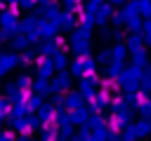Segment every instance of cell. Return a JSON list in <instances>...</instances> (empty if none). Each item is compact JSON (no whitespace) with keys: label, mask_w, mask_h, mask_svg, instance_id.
<instances>
[{"label":"cell","mask_w":151,"mask_h":141,"mask_svg":"<svg viewBox=\"0 0 151 141\" xmlns=\"http://www.w3.org/2000/svg\"><path fill=\"white\" fill-rule=\"evenodd\" d=\"M66 45H68V49L73 52V56H78V59L92 56V35L85 33V31H80V28H76V31L68 33Z\"/></svg>","instance_id":"6da1fadb"},{"label":"cell","mask_w":151,"mask_h":141,"mask_svg":"<svg viewBox=\"0 0 151 141\" xmlns=\"http://www.w3.org/2000/svg\"><path fill=\"white\" fill-rule=\"evenodd\" d=\"M0 31H5L7 38L19 33V7H5L0 12Z\"/></svg>","instance_id":"7a4b0ae2"},{"label":"cell","mask_w":151,"mask_h":141,"mask_svg":"<svg viewBox=\"0 0 151 141\" xmlns=\"http://www.w3.org/2000/svg\"><path fill=\"white\" fill-rule=\"evenodd\" d=\"M116 80H118V85L125 87L127 92H134V89L139 87V80H142V68H137V66H127V68L120 70V75H118Z\"/></svg>","instance_id":"3957f363"},{"label":"cell","mask_w":151,"mask_h":141,"mask_svg":"<svg viewBox=\"0 0 151 141\" xmlns=\"http://www.w3.org/2000/svg\"><path fill=\"white\" fill-rule=\"evenodd\" d=\"M66 89H71V75L68 70H57L50 78V94H61Z\"/></svg>","instance_id":"277c9868"},{"label":"cell","mask_w":151,"mask_h":141,"mask_svg":"<svg viewBox=\"0 0 151 141\" xmlns=\"http://www.w3.org/2000/svg\"><path fill=\"white\" fill-rule=\"evenodd\" d=\"M64 47H66V38L57 35V38H52V40H42V42L38 45V52H40V56H54V54L61 52Z\"/></svg>","instance_id":"5b68a950"},{"label":"cell","mask_w":151,"mask_h":141,"mask_svg":"<svg viewBox=\"0 0 151 141\" xmlns=\"http://www.w3.org/2000/svg\"><path fill=\"white\" fill-rule=\"evenodd\" d=\"M19 66V54L17 52H12V49H5V52H0V78H5L12 68H17Z\"/></svg>","instance_id":"8992f818"},{"label":"cell","mask_w":151,"mask_h":141,"mask_svg":"<svg viewBox=\"0 0 151 141\" xmlns=\"http://www.w3.org/2000/svg\"><path fill=\"white\" fill-rule=\"evenodd\" d=\"M40 24H42V19H40V14L35 12H31V14H26L24 19H19V33H38V28H40Z\"/></svg>","instance_id":"52a82bcc"},{"label":"cell","mask_w":151,"mask_h":141,"mask_svg":"<svg viewBox=\"0 0 151 141\" xmlns=\"http://www.w3.org/2000/svg\"><path fill=\"white\" fill-rule=\"evenodd\" d=\"M35 73H38V78H42V80H50V78L54 75L52 59H50V56H38V59H35Z\"/></svg>","instance_id":"ba28073f"},{"label":"cell","mask_w":151,"mask_h":141,"mask_svg":"<svg viewBox=\"0 0 151 141\" xmlns=\"http://www.w3.org/2000/svg\"><path fill=\"white\" fill-rule=\"evenodd\" d=\"M38 14H40V19L57 24V19H59V14H61V7H59V2H45V5H40Z\"/></svg>","instance_id":"9c48e42d"},{"label":"cell","mask_w":151,"mask_h":141,"mask_svg":"<svg viewBox=\"0 0 151 141\" xmlns=\"http://www.w3.org/2000/svg\"><path fill=\"white\" fill-rule=\"evenodd\" d=\"M113 12H116V7H111L109 2H101V5L97 7V12H94V21H97V26H99V28H101V26H106V24L111 21Z\"/></svg>","instance_id":"30bf717a"},{"label":"cell","mask_w":151,"mask_h":141,"mask_svg":"<svg viewBox=\"0 0 151 141\" xmlns=\"http://www.w3.org/2000/svg\"><path fill=\"white\" fill-rule=\"evenodd\" d=\"M94 85H97V75L94 73H90V75H83L80 78V96L83 99H92L94 96Z\"/></svg>","instance_id":"8fae6325"},{"label":"cell","mask_w":151,"mask_h":141,"mask_svg":"<svg viewBox=\"0 0 151 141\" xmlns=\"http://www.w3.org/2000/svg\"><path fill=\"white\" fill-rule=\"evenodd\" d=\"M57 26H59V31L71 33V31L78 28V16H76V14H68V12H61L59 19H57Z\"/></svg>","instance_id":"7c38bea8"},{"label":"cell","mask_w":151,"mask_h":141,"mask_svg":"<svg viewBox=\"0 0 151 141\" xmlns=\"http://www.w3.org/2000/svg\"><path fill=\"white\" fill-rule=\"evenodd\" d=\"M38 35H40V40H52V38L59 35V26H57L54 21H45V19H42V24H40V28H38Z\"/></svg>","instance_id":"4fadbf2b"},{"label":"cell","mask_w":151,"mask_h":141,"mask_svg":"<svg viewBox=\"0 0 151 141\" xmlns=\"http://www.w3.org/2000/svg\"><path fill=\"white\" fill-rule=\"evenodd\" d=\"M123 45H125V49L132 54V52H139V49H144V38H142V33H127Z\"/></svg>","instance_id":"5bb4252c"},{"label":"cell","mask_w":151,"mask_h":141,"mask_svg":"<svg viewBox=\"0 0 151 141\" xmlns=\"http://www.w3.org/2000/svg\"><path fill=\"white\" fill-rule=\"evenodd\" d=\"M9 45H12V52H24V49H31V45H28V40H26V35L24 33H17V35H12L9 38Z\"/></svg>","instance_id":"9a60e30c"},{"label":"cell","mask_w":151,"mask_h":141,"mask_svg":"<svg viewBox=\"0 0 151 141\" xmlns=\"http://www.w3.org/2000/svg\"><path fill=\"white\" fill-rule=\"evenodd\" d=\"M94 26H97V21H94V14H85V12H80V19H78V28L92 35V28H94Z\"/></svg>","instance_id":"2e32d148"},{"label":"cell","mask_w":151,"mask_h":141,"mask_svg":"<svg viewBox=\"0 0 151 141\" xmlns=\"http://www.w3.org/2000/svg\"><path fill=\"white\" fill-rule=\"evenodd\" d=\"M109 52H111V61H116V63H125V59H127V49H125L123 42H116Z\"/></svg>","instance_id":"e0dca14e"},{"label":"cell","mask_w":151,"mask_h":141,"mask_svg":"<svg viewBox=\"0 0 151 141\" xmlns=\"http://www.w3.org/2000/svg\"><path fill=\"white\" fill-rule=\"evenodd\" d=\"M132 66H137V68H146V66H151V61H149V52L146 49H139V52H132Z\"/></svg>","instance_id":"ac0fdd59"},{"label":"cell","mask_w":151,"mask_h":141,"mask_svg":"<svg viewBox=\"0 0 151 141\" xmlns=\"http://www.w3.org/2000/svg\"><path fill=\"white\" fill-rule=\"evenodd\" d=\"M52 59V66H54V70H66L68 68V54L61 49V52H57L54 56H50Z\"/></svg>","instance_id":"d6986e66"},{"label":"cell","mask_w":151,"mask_h":141,"mask_svg":"<svg viewBox=\"0 0 151 141\" xmlns=\"http://www.w3.org/2000/svg\"><path fill=\"white\" fill-rule=\"evenodd\" d=\"M66 70H68V75H71V78H83V75H85V68H83V59H78V56H76V59H71Z\"/></svg>","instance_id":"ffe728a7"},{"label":"cell","mask_w":151,"mask_h":141,"mask_svg":"<svg viewBox=\"0 0 151 141\" xmlns=\"http://www.w3.org/2000/svg\"><path fill=\"white\" fill-rule=\"evenodd\" d=\"M139 89H142V94H144V96H146V94H151V66H146V68L142 70Z\"/></svg>","instance_id":"44dd1931"},{"label":"cell","mask_w":151,"mask_h":141,"mask_svg":"<svg viewBox=\"0 0 151 141\" xmlns=\"http://www.w3.org/2000/svg\"><path fill=\"white\" fill-rule=\"evenodd\" d=\"M59 7H61V12L76 14V12H80V9H83V0H61V2H59Z\"/></svg>","instance_id":"7402d4cb"},{"label":"cell","mask_w":151,"mask_h":141,"mask_svg":"<svg viewBox=\"0 0 151 141\" xmlns=\"http://www.w3.org/2000/svg\"><path fill=\"white\" fill-rule=\"evenodd\" d=\"M31 87L35 89V94H38V96H42V94H50V80H42V78H35V80L31 82Z\"/></svg>","instance_id":"603a6c76"},{"label":"cell","mask_w":151,"mask_h":141,"mask_svg":"<svg viewBox=\"0 0 151 141\" xmlns=\"http://www.w3.org/2000/svg\"><path fill=\"white\" fill-rule=\"evenodd\" d=\"M104 106H109V92H97L92 96V110H99Z\"/></svg>","instance_id":"cb8c5ba5"},{"label":"cell","mask_w":151,"mask_h":141,"mask_svg":"<svg viewBox=\"0 0 151 141\" xmlns=\"http://www.w3.org/2000/svg\"><path fill=\"white\" fill-rule=\"evenodd\" d=\"M142 24H144L142 16H130L127 24H125V31L127 33H142Z\"/></svg>","instance_id":"d4e9b609"},{"label":"cell","mask_w":151,"mask_h":141,"mask_svg":"<svg viewBox=\"0 0 151 141\" xmlns=\"http://www.w3.org/2000/svg\"><path fill=\"white\" fill-rule=\"evenodd\" d=\"M64 99H66V106L73 108V110H76V108H83V96H80L78 92H68Z\"/></svg>","instance_id":"484cf974"},{"label":"cell","mask_w":151,"mask_h":141,"mask_svg":"<svg viewBox=\"0 0 151 141\" xmlns=\"http://www.w3.org/2000/svg\"><path fill=\"white\" fill-rule=\"evenodd\" d=\"M35 52L33 49H24L21 54H19V66H31V63H35Z\"/></svg>","instance_id":"4316f807"},{"label":"cell","mask_w":151,"mask_h":141,"mask_svg":"<svg viewBox=\"0 0 151 141\" xmlns=\"http://www.w3.org/2000/svg\"><path fill=\"white\" fill-rule=\"evenodd\" d=\"M31 82H33V80H31V75H28V73H21V75L14 80V85H17V89H19V92L31 89Z\"/></svg>","instance_id":"83f0119b"},{"label":"cell","mask_w":151,"mask_h":141,"mask_svg":"<svg viewBox=\"0 0 151 141\" xmlns=\"http://www.w3.org/2000/svg\"><path fill=\"white\" fill-rule=\"evenodd\" d=\"M125 68V63H116V61H111L109 66H106V78H111V80H116L118 75H120V70Z\"/></svg>","instance_id":"f1b7e54d"},{"label":"cell","mask_w":151,"mask_h":141,"mask_svg":"<svg viewBox=\"0 0 151 141\" xmlns=\"http://www.w3.org/2000/svg\"><path fill=\"white\" fill-rule=\"evenodd\" d=\"M52 115H54V106H40L38 108V120H42V122H47V120H52Z\"/></svg>","instance_id":"f546056e"},{"label":"cell","mask_w":151,"mask_h":141,"mask_svg":"<svg viewBox=\"0 0 151 141\" xmlns=\"http://www.w3.org/2000/svg\"><path fill=\"white\" fill-rule=\"evenodd\" d=\"M137 14H139L142 19H151V2L137 0Z\"/></svg>","instance_id":"4dcf8cb0"},{"label":"cell","mask_w":151,"mask_h":141,"mask_svg":"<svg viewBox=\"0 0 151 141\" xmlns=\"http://www.w3.org/2000/svg\"><path fill=\"white\" fill-rule=\"evenodd\" d=\"M94 61H97V66H109L111 63V52L104 47V49H99V54L94 56Z\"/></svg>","instance_id":"1f68e13d"},{"label":"cell","mask_w":151,"mask_h":141,"mask_svg":"<svg viewBox=\"0 0 151 141\" xmlns=\"http://www.w3.org/2000/svg\"><path fill=\"white\" fill-rule=\"evenodd\" d=\"M68 115H71V122H83V125L87 122V110H85V108H76V110L68 113Z\"/></svg>","instance_id":"d6a6232c"},{"label":"cell","mask_w":151,"mask_h":141,"mask_svg":"<svg viewBox=\"0 0 151 141\" xmlns=\"http://www.w3.org/2000/svg\"><path fill=\"white\" fill-rule=\"evenodd\" d=\"M142 38H144V45L151 47V19H144V24H142Z\"/></svg>","instance_id":"836d02e7"},{"label":"cell","mask_w":151,"mask_h":141,"mask_svg":"<svg viewBox=\"0 0 151 141\" xmlns=\"http://www.w3.org/2000/svg\"><path fill=\"white\" fill-rule=\"evenodd\" d=\"M83 68H85V75L94 73V70H97V61H94V56H83Z\"/></svg>","instance_id":"e575fe53"},{"label":"cell","mask_w":151,"mask_h":141,"mask_svg":"<svg viewBox=\"0 0 151 141\" xmlns=\"http://www.w3.org/2000/svg\"><path fill=\"white\" fill-rule=\"evenodd\" d=\"M139 110H142V115H144V118H151V101H149L144 94L139 96Z\"/></svg>","instance_id":"d590c367"},{"label":"cell","mask_w":151,"mask_h":141,"mask_svg":"<svg viewBox=\"0 0 151 141\" xmlns=\"http://www.w3.org/2000/svg\"><path fill=\"white\" fill-rule=\"evenodd\" d=\"M134 132H137V136H139V134H149V132H151V122H149V120L137 122V125H134Z\"/></svg>","instance_id":"8d00e7d4"},{"label":"cell","mask_w":151,"mask_h":141,"mask_svg":"<svg viewBox=\"0 0 151 141\" xmlns=\"http://www.w3.org/2000/svg\"><path fill=\"white\" fill-rule=\"evenodd\" d=\"M125 28H111V38L116 40V42H125Z\"/></svg>","instance_id":"74e56055"},{"label":"cell","mask_w":151,"mask_h":141,"mask_svg":"<svg viewBox=\"0 0 151 141\" xmlns=\"http://www.w3.org/2000/svg\"><path fill=\"white\" fill-rule=\"evenodd\" d=\"M35 5H38V0H19V9H26V12H31Z\"/></svg>","instance_id":"f35d334b"},{"label":"cell","mask_w":151,"mask_h":141,"mask_svg":"<svg viewBox=\"0 0 151 141\" xmlns=\"http://www.w3.org/2000/svg\"><path fill=\"white\" fill-rule=\"evenodd\" d=\"M26 40H28L31 47H33V45H40V35H38V33H26Z\"/></svg>","instance_id":"ab89813d"},{"label":"cell","mask_w":151,"mask_h":141,"mask_svg":"<svg viewBox=\"0 0 151 141\" xmlns=\"http://www.w3.org/2000/svg\"><path fill=\"white\" fill-rule=\"evenodd\" d=\"M113 87H116V82H113V80H111V78H109V80H106V78H104V80H101V92H111V89H113Z\"/></svg>","instance_id":"60d3db41"},{"label":"cell","mask_w":151,"mask_h":141,"mask_svg":"<svg viewBox=\"0 0 151 141\" xmlns=\"http://www.w3.org/2000/svg\"><path fill=\"white\" fill-rule=\"evenodd\" d=\"M5 92H7V96L12 99V96H14L19 89H17V85H14V82H7V85H5Z\"/></svg>","instance_id":"b9f144b4"},{"label":"cell","mask_w":151,"mask_h":141,"mask_svg":"<svg viewBox=\"0 0 151 141\" xmlns=\"http://www.w3.org/2000/svg\"><path fill=\"white\" fill-rule=\"evenodd\" d=\"M123 139H125V141H132V139H137V132H134V127H127V129H125V134H123Z\"/></svg>","instance_id":"7bdbcfd3"},{"label":"cell","mask_w":151,"mask_h":141,"mask_svg":"<svg viewBox=\"0 0 151 141\" xmlns=\"http://www.w3.org/2000/svg\"><path fill=\"white\" fill-rule=\"evenodd\" d=\"M7 110H9V101H7V99H2V96H0V118H2V115H5V113H7Z\"/></svg>","instance_id":"ee69618b"},{"label":"cell","mask_w":151,"mask_h":141,"mask_svg":"<svg viewBox=\"0 0 151 141\" xmlns=\"http://www.w3.org/2000/svg\"><path fill=\"white\" fill-rule=\"evenodd\" d=\"M99 38H101V40H109V38H111V28L101 26V28H99Z\"/></svg>","instance_id":"f6af8a7d"},{"label":"cell","mask_w":151,"mask_h":141,"mask_svg":"<svg viewBox=\"0 0 151 141\" xmlns=\"http://www.w3.org/2000/svg\"><path fill=\"white\" fill-rule=\"evenodd\" d=\"M42 139H45V141H57V136H54V132H52V129H45Z\"/></svg>","instance_id":"bcb514c9"},{"label":"cell","mask_w":151,"mask_h":141,"mask_svg":"<svg viewBox=\"0 0 151 141\" xmlns=\"http://www.w3.org/2000/svg\"><path fill=\"white\" fill-rule=\"evenodd\" d=\"M106 2H109L111 7H123V5L127 2V0H106Z\"/></svg>","instance_id":"7dc6e473"},{"label":"cell","mask_w":151,"mask_h":141,"mask_svg":"<svg viewBox=\"0 0 151 141\" xmlns=\"http://www.w3.org/2000/svg\"><path fill=\"white\" fill-rule=\"evenodd\" d=\"M7 7H19V0H2Z\"/></svg>","instance_id":"c3c4849f"},{"label":"cell","mask_w":151,"mask_h":141,"mask_svg":"<svg viewBox=\"0 0 151 141\" xmlns=\"http://www.w3.org/2000/svg\"><path fill=\"white\" fill-rule=\"evenodd\" d=\"M7 40H9V38H7V33H5V31H0V45H2V42H7Z\"/></svg>","instance_id":"681fc988"},{"label":"cell","mask_w":151,"mask_h":141,"mask_svg":"<svg viewBox=\"0 0 151 141\" xmlns=\"http://www.w3.org/2000/svg\"><path fill=\"white\" fill-rule=\"evenodd\" d=\"M90 2H94V5H101V2H106V0H90Z\"/></svg>","instance_id":"f907efd6"},{"label":"cell","mask_w":151,"mask_h":141,"mask_svg":"<svg viewBox=\"0 0 151 141\" xmlns=\"http://www.w3.org/2000/svg\"><path fill=\"white\" fill-rule=\"evenodd\" d=\"M38 2H40V5H45V2H54V0H38Z\"/></svg>","instance_id":"816d5d0a"},{"label":"cell","mask_w":151,"mask_h":141,"mask_svg":"<svg viewBox=\"0 0 151 141\" xmlns=\"http://www.w3.org/2000/svg\"><path fill=\"white\" fill-rule=\"evenodd\" d=\"M2 9H5V2H2V0H0V12H2Z\"/></svg>","instance_id":"f5cc1de1"},{"label":"cell","mask_w":151,"mask_h":141,"mask_svg":"<svg viewBox=\"0 0 151 141\" xmlns=\"http://www.w3.org/2000/svg\"><path fill=\"white\" fill-rule=\"evenodd\" d=\"M144 2H151V0H144Z\"/></svg>","instance_id":"db71d44e"}]
</instances>
